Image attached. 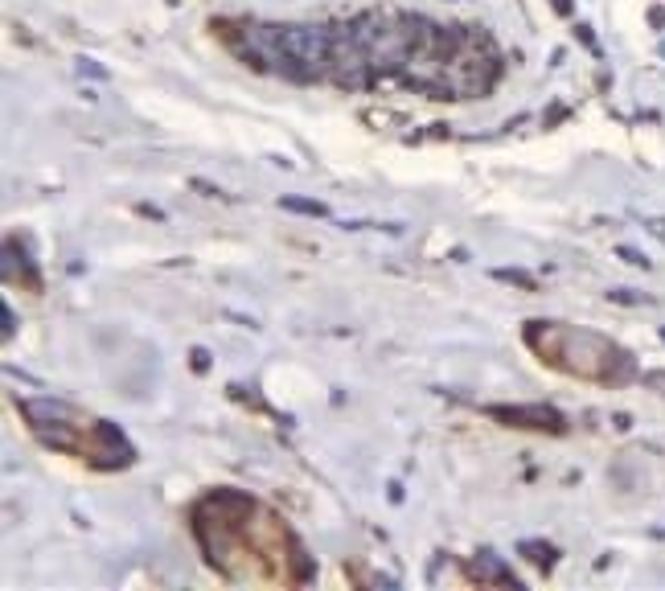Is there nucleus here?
<instances>
[{
	"label": "nucleus",
	"mask_w": 665,
	"mask_h": 591,
	"mask_svg": "<svg viewBox=\"0 0 665 591\" xmlns=\"http://www.w3.org/2000/svg\"><path fill=\"white\" fill-rule=\"evenodd\" d=\"M29 427H33V436L58 448V452H70L78 460H91V464H128L132 460V448L124 444L120 431H111L107 423L83 415V411H74L66 403H54V399H29L21 403Z\"/></svg>",
	"instance_id": "nucleus-1"
},
{
	"label": "nucleus",
	"mask_w": 665,
	"mask_h": 591,
	"mask_svg": "<svg viewBox=\"0 0 665 591\" xmlns=\"http://www.w3.org/2000/svg\"><path fill=\"white\" fill-rule=\"evenodd\" d=\"M526 341L538 358H546L551 366L592 378V382H624L633 378V358L620 345H612L608 337L592 333V329H567V325H530Z\"/></svg>",
	"instance_id": "nucleus-2"
}]
</instances>
